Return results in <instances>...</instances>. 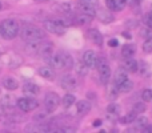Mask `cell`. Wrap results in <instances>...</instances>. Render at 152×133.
<instances>
[{
	"instance_id": "cell-30",
	"label": "cell",
	"mask_w": 152,
	"mask_h": 133,
	"mask_svg": "<svg viewBox=\"0 0 152 133\" xmlns=\"http://www.w3.org/2000/svg\"><path fill=\"white\" fill-rule=\"evenodd\" d=\"M75 69H76V73H77V75H80V76H86L87 73H88V67H87L83 61H81V63H79L77 65H76Z\"/></svg>"
},
{
	"instance_id": "cell-3",
	"label": "cell",
	"mask_w": 152,
	"mask_h": 133,
	"mask_svg": "<svg viewBox=\"0 0 152 133\" xmlns=\"http://www.w3.org/2000/svg\"><path fill=\"white\" fill-rule=\"evenodd\" d=\"M97 69H99V76H100V83L102 84H108L111 78V68L108 65V63L104 59H96Z\"/></svg>"
},
{
	"instance_id": "cell-12",
	"label": "cell",
	"mask_w": 152,
	"mask_h": 133,
	"mask_svg": "<svg viewBox=\"0 0 152 133\" xmlns=\"http://www.w3.org/2000/svg\"><path fill=\"white\" fill-rule=\"evenodd\" d=\"M47 61H50L51 67L55 68V69H61V68H64L63 59H61V55H60V53H55V55H52Z\"/></svg>"
},
{
	"instance_id": "cell-38",
	"label": "cell",
	"mask_w": 152,
	"mask_h": 133,
	"mask_svg": "<svg viewBox=\"0 0 152 133\" xmlns=\"http://www.w3.org/2000/svg\"><path fill=\"white\" fill-rule=\"evenodd\" d=\"M108 44H110V47H118V40L116 39H112L108 41Z\"/></svg>"
},
{
	"instance_id": "cell-31",
	"label": "cell",
	"mask_w": 152,
	"mask_h": 133,
	"mask_svg": "<svg viewBox=\"0 0 152 133\" xmlns=\"http://www.w3.org/2000/svg\"><path fill=\"white\" fill-rule=\"evenodd\" d=\"M142 99L144 102L152 101V89H144V91H142Z\"/></svg>"
},
{
	"instance_id": "cell-20",
	"label": "cell",
	"mask_w": 152,
	"mask_h": 133,
	"mask_svg": "<svg viewBox=\"0 0 152 133\" xmlns=\"http://www.w3.org/2000/svg\"><path fill=\"white\" fill-rule=\"evenodd\" d=\"M39 75L47 80H53L55 78V72L51 67H42L39 68Z\"/></svg>"
},
{
	"instance_id": "cell-21",
	"label": "cell",
	"mask_w": 152,
	"mask_h": 133,
	"mask_svg": "<svg viewBox=\"0 0 152 133\" xmlns=\"http://www.w3.org/2000/svg\"><path fill=\"white\" fill-rule=\"evenodd\" d=\"M127 72H126V69H118L116 70V73H115V78H113V81H115V86H119L123 81H126L127 80Z\"/></svg>"
},
{
	"instance_id": "cell-6",
	"label": "cell",
	"mask_w": 152,
	"mask_h": 133,
	"mask_svg": "<svg viewBox=\"0 0 152 133\" xmlns=\"http://www.w3.org/2000/svg\"><path fill=\"white\" fill-rule=\"evenodd\" d=\"M44 28L47 29L48 32L51 33H55V35H63L66 32V27L61 25L58 20L52 21V20H45L44 21Z\"/></svg>"
},
{
	"instance_id": "cell-23",
	"label": "cell",
	"mask_w": 152,
	"mask_h": 133,
	"mask_svg": "<svg viewBox=\"0 0 152 133\" xmlns=\"http://www.w3.org/2000/svg\"><path fill=\"white\" fill-rule=\"evenodd\" d=\"M97 17H99V20L102 21V23H111V21L113 20V16L111 12H108V11H99V12H96Z\"/></svg>"
},
{
	"instance_id": "cell-25",
	"label": "cell",
	"mask_w": 152,
	"mask_h": 133,
	"mask_svg": "<svg viewBox=\"0 0 152 133\" xmlns=\"http://www.w3.org/2000/svg\"><path fill=\"white\" fill-rule=\"evenodd\" d=\"M135 52H136V48H135V45L132 44H128V45H124L123 49H121V55H123V57H134Z\"/></svg>"
},
{
	"instance_id": "cell-17",
	"label": "cell",
	"mask_w": 152,
	"mask_h": 133,
	"mask_svg": "<svg viewBox=\"0 0 152 133\" xmlns=\"http://www.w3.org/2000/svg\"><path fill=\"white\" fill-rule=\"evenodd\" d=\"M105 3H107V7L110 8L111 11H116V12L121 11L126 7L123 0H105Z\"/></svg>"
},
{
	"instance_id": "cell-29",
	"label": "cell",
	"mask_w": 152,
	"mask_h": 133,
	"mask_svg": "<svg viewBox=\"0 0 152 133\" xmlns=\"http://www.w3.org/2000/svg\"><path fill=\"white\" fill-rule=\"evenodd\" d=\"M107 112L110 115H113V116H118L120 113V107H119L116 102H111L110 105L107 107Z\"/></svg>"
},
{
	"instance_id": "cell-7",
	"label": "cell",
	"mask_w": 152,
	"mask_h": 133,
	"mask_svg": "<svg viewBox=\"0 0 152 133\" xmlns=\"http://www.w3.org/2000/svg\"><path fill=\"white\" fill-rule=\"evenodd\" d=\"M60 85L66 91H72V89H75L77 86V80L72 75H64L60 80Z\"/></svg>"
},
{
	"instance_id": "cell-33",
	"label": "cell",
	"mask_w": 152,
	"mask_h": 133,
	"mask_svg": "<svg viewBox=\"0 0 152 133\" xmlns=\"http://www.w3.org/2000/svg\"><path fill=\"white\" fill-rule=\"evenodd\" d=\"M143 51L144 52H152V37H148L144 43H143Z\"/></svg>"
},
{
	"instance_id": "cell-5",
	"label": "cell",
	"mask_w": 152,
	"mask_h": 133,
	"mask_svg": "<svg viewBox=\"0 0 152 133\" xmlns=\"http://www.w3.org/2000/svg\"><path fill=\"white\" fill-rule=\"evenodd\" d=\"M60 104V97L55 93V92H48L44 97V105H45V109L48 112H52L55 110L56 108L59 107Z\"/></svg>"
},
{
	"instance_id": "cell-19",
	"label": "cell",
	"mask_w": 152,
	"mask_h": 133,
	"mask_svg": "<svg viewBox=\"0 0 152 133\" xmlns=\"http://www.w3.org/2000/svg\"><path fill=\"white\" fill-rule=\"evenodd\" d=\"M79 11H80V13L88 15V16H91V17H94V16L96 15V9H95V7L94 5H89V4H83V3H80V5H79Z\"/></svg>"
},
{
	"instance_id": "cell-10",
	"label": "cell",
	"mask_w": 152,
	"mask_h": 133,
	"mask_svg": "<svg viewBox=\"0 0 152 133\" xmlns=\"http://www.w3.org/2000/svg\"><path fill=\"white\" fill-rule=\"evenodd\" d=\"M23 92L27 94V96H36V94H39L40 88L35 83L28 81V83H26L23 85Z\"/></svg>"
},
{
	"instance_id": "cell-14",
	"label": "cell",
	"mask_w": 152,
	"mask_h": 133,
	"mask_svg": "<svg viewBox=\"0 0 152 133\" xmlns=\"http://www.w3.org/2000/svg\"><path fill=\"white\" fill-rule=\"evenodd\" d=\"M42 39L40 40H32V41H28V44L26 45V51L31 55H36L40 49V45H42Z\"/></svg>"
},
{
	"instance_id": "cell-8",
	"label": "cell",
	"mask_w": 152,
	"mask_h": 133,
	"mask_svg": "<svg viewBox=\"0 0 152 133\" xmlns=\"http://www.w3.org/2000/svg\"><path fill=\"white\" fill-rule=\"evenodd\" d=\"M39 53L40 56H42L43 59H45V60H48V59L51 57V56L53 55V47L52 44H48V43H42V45H40V49H39Z\"/></svg>"
},
{
	"instance_id": "cell-9",
	"label": "cell",
	"mask_w": 152,
	"mask_h": 133,
	"mask_svg": "<svg viewBox=\"0 0 152 133\" xmlns=\"http://www.w3.org/2000/svg\"><path fill=\"white\" fill-rule=\"evenodd\" d=\"M96 55H95L94 51H86L83 55V63L86 64L88 68H94L96 64Z\"/></svg>"
},
{
	"instance_id": "cell-32",
	"label": "cell",
	"mask_w": 152,
	"mask_h": 133,
	"mask_svg": "<svg viewBox=\"0 0 152 133\" xmlns=\"http://www.w3.org/2000/svg\"><path fill=\"white\" fill-rule=\"evenodd\" d=\"M145 109H147V107H145L144 101L143 102H136V104L134 105V110L136 113H143V112H145Z\"/></svg>"
},
{
	"instance_id": "cell-41",
	"label": "cell",
	"mask_w": 152,
	"mask_h": 133,
	"mask_svg": "<svg viewBox=\"0 0 152 133\" xmlns=\"http://www.w3.org/2000/svg\"><path fill=\"white\" fill-rule=\"evenodd\" d=\"M1 8H3V5H1V3H0V11H1Z\"/></svg>"
},
{
	"instance_id": "cell-34",
	"label": "cell",
	"mask_w": 152,
	"mask_h": 133,
	"mask_svg": "<svg viewBox=\"0 0 152 133\" xmlns=\"http://www.w3.org/2000/svg\"><path fill=\"white\" fill-rule=\"evenodd\" d=\"M144 21H145V25H147L148 28L152 29V13H148V15H145Z\"/></svg>"
},
{
	"instance_id": "cell-22",
	"label": "cell",
	"mask_w": 152,
	"mask_h": 133,
	"mask_svg": "<svg viewBox=\"0 0 152 133\" xmlns=\"http://www.w3.org/2000/svg\"><path fill=\"white\" fill-rule=\"evenodd\" d=\"M15 104H16V100H15V97H13L12 94H4V96L1 97V102H0L1 107L12 108Z\"/></svg>"
},
{
	"instance_id": "cell-15",
	"label": "cell",
	"mask_w": 152,
	"mask_h": 133,
	"mask_svg": "<svg viewBox=\"0 0 152 133\" xmlns=\"http://www.w3.org/2000/svg\"><path fill=\"white\" fill-rule=\"evenodd\" d=\"M72 21H74V24H77V25H89L92 21V17L88 15H84V13H80V15L72 17Z\"/></svg>"
},
{
	"instance_id": "cell-13",
	"label": "cell",
	"mask_w": 152,
	"mask_h": 133,
	"mask_svg": "<svg viewBox=\"0 0 152 133\" xmlns=\"http://www.w3.org/2000/svg\"><path fill=\"white\" fill-rule=\"evenodd\" d=\"M124 69L129 70V72L135 73L139 70V64H137V60H135L134 57H126L124 60Z\"/></svg>"
},
{
	"instance_id": "cell-28",
	"label": "cell",
	"mask_w": 152,
	"mask_h": 133,
	"mask_svg": "<svg viewBox=\"0 0 152 133\" xmlns=\"http://www.w3.org/2000/svg\"><path fill=\"white\" fill-rule=\"evenodd\" d=\"M136 117H137V113L135 112V110H132V112L127 113L126 116H123V117L120 118V121L123 124H131V123H134V121L136 120Z\"/></svg>"
},
{
	"instance_id": "cell-43",
	"label": "cell",
	"mask_w": 152,
	"mask_h": 133,
	"mask_svg": "<svg viewBox=\"0 0 152 133\" xmlns=\"http://www.w3.org/2000/svg\"><path fill=\"white\" fill-rule=\"evenodd\" d=\"M0 92H1V88H0Z\"/></svg>"
},
{
	"instance_id": "cell-24",
	"label": "cell",
	"mask_w": 152,
	"mask_h": 133,
	"mask_svg": "<svg viewBox=\"0 0 152 133\" xmlns=\"http://www.w3.org/2000/svg\"><path fill=\"white\" fill-rule=\"evenodd\" d=\"M60 55H61V59H63L64 68L66 69H71L74 67V59H72V56L68 52H60Z\"/></svg>"
},
{
	"instance_id": "cell-11",
	"label": "cell",
	"mask_w": 152,
	"mask_h": 133,
	"mask_svg": "<svg viewBox=\"0 0 152 133\" xmlns=\"http://www.w3.org/2000/svg\"><path fill=\"white\" fill-rule=\"evenodd\" d=\"M87 35H88L89 40H91L94 44H96V45H102L103 44V36H102V33H100L97 29H95V28L88 29Z\"/></svg>"
},
{
	"instance_id": "cell-16",
	"label": "cell",
	"mask_w": 152,
	"mask_h": 133,
	"mask_svg": "<svg viewBox=\"0 0 152 133\" xmlns=\"http://www.w3.org/2000/svg\"><path fill=\"white\" fill-rule=\"evenodd\" d=\"M3 86H4L5 89H8V91H15V89L19 86V83L15 77L8 76V77L3 78Z\"/></svg>"
},
{
	"instance_id": "cell-1",
	"label": "cell",
	"mask_w": 152,
	"mask_h": 133,
	"mask_svg": "<svg viewBox=\"0 0 152 133\" xmlns=\"http://www.w3.org/2000/svg\"><path fill=\"white\" fill-rule=\"evenodd\" d=\"M0 33L5 40H12L19 33V24L13 19H5L0 24Z\"/></svg>"
},
{
	"instance_id": "cell-27",
	"label": "cell",
	"mask_w": 152,
	"mask_h": 133,
	"mask_svg": "<svg viewBox=\"0 0 152 133\" xmlns=\"http://www.w3.org/2000/svg\"><path fill=\"white\" fill-rule=\"evenodd\" d=\"M132 86H134V83H132L129 78H127L126 81H123V83L120 84V85L118 86V91L119 92H124V93H127V92H129L132 89Z\"/></svg>"
},
{
	"instance_id": "cell-2",
	"label": "cell",
	"mask_w": 152,
	"mask_h": 133,
	"mask_svg": "<svg viewBox=\"0 0 152 133\" xmlns=\"http://www.w3.org/2000/svg\"><path fill=\"white\" fill-rule=\"evenodd\" d=\"M20 36L23 37L26 41H32V40H40L43 39V32L40 28L34 25H24L20 31Z\"/></svg>"
},
{
	"instance_id": "cell-4",
	"label": "cell",
	"mask_w": 152,
	"mask_h": 133,
	"mask_svg": "<svg viewBox=\"0 0 152 133\" xmlns=\"http://www.w3.org/2000/svg\"><path fill=\"white\" fill-rule=\"evenodd\" d=\"M16 105L19 107V109L23 112H31V110L37 108V101L32 97H21L16 101Z\"/></svg>"
},
{
	"instance_id": "cell-42",
	"label": "cell",
	"mask_w": 152,
	"mask_h": 133,
	"mask_svg": "<svg viewBox=\"0 0 152 133\" xmlns=\"http://www.w3.org/2000/svg\"><path fill=\"white\" fill-rule=\"evenodd\" d=\"M140 1H142V0H137V3H140Z\"/></svg>"
},
{
	"instance_id": "cell-40",
	"label": "cell",
	"mask_w": 152,
	"mask_h": 133,
	"mask_svg": "<svg viewBox=\"0 0 152 133\" xmlns=\"http://www.w3.org/2000/svg\"><path fill=\"white\" fill-rule=\"evenodd\" d=\"M100 124H102V121H100V120H95V123H94V126H99Z\"/></svg>"
},
{
	"instance_id": "cell-39",
	"label": "cell",
	"mask_w": 152,
	"mask_h": 133,
	"mask_svg": "<svg viewBox=\"0 0 152 133\" xmlns=\"http://www.w3.org/2000/svg\"><path fill=\"white\" fill-rule=\"evenodd\" d=\"M124 4H129V5H134V4H137V0H123Z\"/></svg>"
},
{
	"instance_id": "cell-37",
	"label": "cell",
	"mask_w": 152,
	"mask_h": 133,
	"mask_svg": "<svg viewBox=\"0 0 152 133\" xmlns=\"http://www.w3.org/2000/svg\"><path fill=\"white\" fill-rule=\"evenodd\" d=\"M80 3H83V4H89V5H97V0H79Z\"/></svg>"
},
{
	"instance_id": "cell-36",
	"label": "cell",
	"mask_w": 152,
	"mask_h": 133,
	"mask_svg": "<svg viewBox=\"0 0 152 133\" xmlns=\"http://www.w3.org/2000/svg\"><path fill=\"white\" fill-rule=\"evenodd\" d=\"M145 124H147V118H145V117H139V118L136 117V125H139V126H144Z\"/></svg>"
},
{
	"instance_id": "cell-26",
	"label": "cell",
	"mask_w": 152,
	"mask_h": 133,
	"mask_svg": "<svg viewBox=\"0 0 152 133\" xmlns=\"http://www.w3.org/2000/svg\"><path fill=\"white\" fill-rule=\"evenodd\" d=\"M75 102H76V99L74 94H71V93H67L66 96L63 97V100H61V105H63L64 108H71Z\"/></svg>"
},
{
	"instance_id": "cell-18",
	"label": "cell",
	"mask_w": 152,
	"mask_h": 133,
	"mask_svg": "<svg viewBox=\"0 0 152 133\" xmlns=\"http://www.w3.org/2000/svg\"><path fill=\"white\" fill-rule=\"evenodd\" d=\"M76 108H77V112L81 115H86L91 110V102L87 101V100H79L76 102Z\"/></svg>"
},
{
	"instance_id": "cell-35",
	"label": "cell",
	"mask_w": 152,
	"mask_h": 133,
	"mask_svg": "<svg viewBox=\"0 0 152 133\" xmlns=\"http://www.w3.org/2000/svg\"><path fill=\"white\" fill-rule=\"evenodd\" d=\"M59 8H60L61 11H64V12H71V5H69L68 3H61V4L59 5Z\"/></svg>"
}]
</instances>
